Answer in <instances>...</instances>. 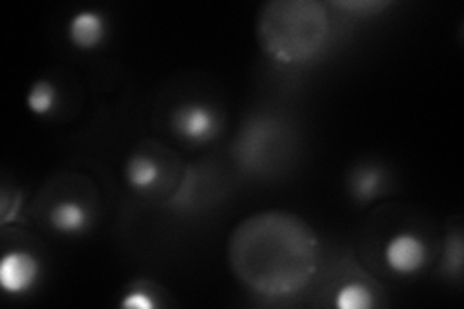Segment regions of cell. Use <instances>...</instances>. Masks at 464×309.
I'll return each mask as SVG.
<instances>
[{
    "instance_id": "obj_12",
    "label": "cell",
    "mask_w": 464,
    "mask_h": 309,
    "mask_svg": "<svg viewBox=\"0 0 464 309\" xmlns=\"http://www.w3.org/2000/svg\"><path fill=\"white\" fill-rule=\"evenodd\" d=\"M335 305L341 309H368L375 305V294L366 283H344L335 294Z\"/></svg>"
},
{
    "instance_id": "obj_11",
    "label": "cell",
    "mask_w": 464,
    "mask_h": 309,
    "mask_svg": "<svg viewBox=\"0 0 464 309\" xmlns=\"http://www.w3.org/2000/svg\"><path fill=\"white\" fill-rule=\"evenodd\" d=\"M25 102H27L29 112H34L37 116L51 114L58 105L56 85L45 78L34 82V85L29 87V92H27Z\"/></svg>"
},
{
    "instance_id": "obj_15",
    "label": "cell",
    "mask_w": 464,
    "mask_h": 309,
    "mask_svg": "<svg viewBox=\"0 0 464 309\" xmlns=\"http://www.w3.org/2000/svg\"><path fill=\"white\" fill-rule=\"evenodd\" d=\"M333 6H343V8H351V10H382L385 6H389L387 3H375V0H372V3H366V0H360V3H333Z\"/></svg>"
},
{
    "instance_id": "obj_14",
    "label": "cell",
    "mask_w": 464,
    "mask_h": 309,
    "mask_svg": "<svg viewBox=\"0 0 464 309\" xmlns=\"http://www.w3.org/2000/svg\"><path fill=\"white\" fill-rule=\"evenodd\" d=\"M445 265L449 267V271H453L455 275H460V269H462V240H460L459 232L455 234V238L449 240V244H447Z\"/></svg>"
},
{
    "instance_id": "obj_9",
    "label": "cell",
    "mask_w": 464,
    "mask_h": 309,
    "mask_svg": "<svg viewBox=\"0 0 464 309\" xmlns=\"http://www.w3.org/2000/svg\"><path fill=\"white\" fill-rule=\"evenodd\" d=\"M68 39L80 51H93L107 39V20L95 10H80L68 24Z\"/></svg>"
},
{
    "instance_id": "obj_13",
    "label": "cell",
    "mask_w": 464,
    "mask_h": 309,
    "mask_svg": "<svg viewBox=\"0 0 464 309\" xmlns=\"http://www.w3.org/2000/svg\"><path fill=\"white\" fill-rule=\"evenodd\" d=\"M157 305L159 302L153 294V288H150V285L145 283H136L121 300V307H130V309H153Z\"/></svg>"
},
{
    "instance_id": "obj_3",
    "label": "cell",
    "mask_w": 464,
    "mask_h": 309,
    "mask_svg": "<svg viewBox=\"0 0 464 309\" xmlns=\"http://www.w3.org/2000/svg\"><path fill=\"white\" fill-rule=\"evenodd\" d=\"M165 151L153 150L151 145H141L128 157L124 165L126 184L140 196H153L155 191H163L169 188L170 170H174Z\"/></svg>"
},
{
    "instance_id": "obj_5",
    "label": "cell",
    "mask_w": 464,
    "mask_h": 309,
    "mask_svg": "<svg viewBox=\"0 0 464 309\" xmlns=\"http://www.w3.org/2000/svg\"><path fill=\"white\" fill-rule=\"evenodd\" d=\"M428 242L414 230H401L389 238L383 259L391 273L397 276H412L422 271L430 261Z\"/></svg>"
},
{
    "instance_id": "obj_8",
    "label": "cell",
    "mask_w": 464,
    "mask_h": 309,
    "mask_svg": "<svg viewBox=\"0 0 464 309\" xmlns=\"http://www.w3.org/2000/svg\"><path fill=\"white\" fill-rule=\"evenodd\" d=\"M92 211L87 205L76 198L58 199L51 205L47 213V223L51 230L61 237H80L92 228Z\"/></svg>"
},
{
    "instance_id": "obj_10",
    "label": "cell",
    "mask_w": 464,
    "mask_h": 309,
    "mask_svg": "<svg viewBox=\"0 0 464 309\" xmlns=\"http://www.w3.org/2000/svg\"><path fill=\"white\" fill-rule=\"evenodd\" d=\"M385 172L373 165H358L348 174V189L358 203H370L383 191Z\"/></svg>"
},
{
    "instance_id": "obj_6",
    "label": "cell",
    "mask_w": 464,
    "mask_h": 309,
    "mask_svg": "<svg viewBox=\"0 0 464 309\" xmlns=\"http://www.w3.org/2000/svg\"><path fill=\"white\" fill-rule=\"evenodd\" d=\"M275 140H277V130L269 122H250L242 128L235 145H232V153L246 170L264 169L271 159Z\"/></svg>"
},
{
    "instance_id": "obj_4",
    "label": "cell",
    "mask_w": 464,
    "mask_h": 309,
    "mask_svg": "<svg viewBox=\"0 0 464 309\" xmlns=\"http://www.w3.org/2000/svg\"><path fill=\"white\" fill-rule=\"evenodd\" d=\"M221 116L201 102H186L172 111L170 131L188 145H206L221 134Z\"/></svg>"
},
{
    "instance_id": "obj_7",
    "label": "cell",
    "mask_w": 464,
    "mask_h": 309,
    "mask_svg": "<svg viewBox=\"0 0 464 309\" xmlns=\"http://www.w3.org/2000/svg\"><path fill=\"white\" fill-rule=\"evenodd\" d=\"M41 276V263L39 259L25 252V249H16V252L5 254L0 261V285L10 294H25L34 290Z\"/></svg>"
},
{
    "instance_id": "obj_1",
    "label": "cell",
    "mask_w": 464,
    "mask_h": 309,
    "mask_svg": "<svg viewBox=\"0 0 464 309\" xmlns=\"http://www.w3.org/2000/svg\"><path fill=\"white\" fill-rule=\"evenodd\" d=\"M322 247L298 215L264 211L244 218L228 242V261L238 281L264 298H290L319 269Z\"/></svg>"
},
{
    "instance_id": "obj_2",
    "label": "cell",
    "mask_w": 464,
    "mask_h": 309,
    "mask_svg": "<svg viewBox=\"0 0 464 309\" xmlns=\"http://www.w3.org/2000/svg\"><path fill=\"white\" fill-rule=\"evenodd\" d=\"M256 32L271 61L304 64L325 47L331 20L317 0H271L259 12Z\"/></svg>"
}]
</instances>
